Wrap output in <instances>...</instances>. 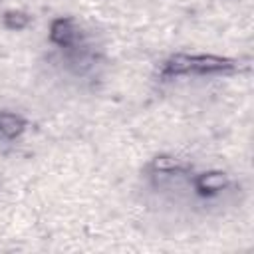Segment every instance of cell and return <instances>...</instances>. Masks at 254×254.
<instances>
[{"instance_id":"cell-1","label":"cell","mask_w":254,"mask_h":254,"mask_svg":"<svg viewBox=\"0 0 254 254\" xmlns=\"http://www.w3.org/2000/svg\"><path fill=\"white\" fill-rule=\"evenodd\" d=\"M232 67H234V64L230 60H226V58L179 54V56L171 58L165 64V73H171V75H181V73H218V71H228Z\"/></svg>"},{"instance_id":"cell-2","label":"cell","mask_w":254,"mask_h":254,"mask_svg":"<svg viewBox=\"0 0 254 254\" xmlns=\"http://www.w3.org/2000/svg\"><path fill=\"white\" fill-rule=\"evenodd\" d=\"M50 36H52V40H54L58 46H62V48L73 46V44L77 42V38H79L77 28L73 26V22H71V20H64V18H60V20H56V22L52 24Z\"/></svg>"},{"instance_id":"cell-3","label":"cell","mask_w":254,"mask_h":254,"mask_svg":"<svg viewBox=\"0 0 254 254\" xmlns=\"http://www.w3.org/2000/svg\"><path fill=\"white\" fill-rule=\"evenodd\" d=\"M228 185V177L224 173H204L196 179V190L200 194H212L222 190Z\"/></svg>"},{"instance_id":"cell-4","label":"cell","mask_w":254,"mask_h":254,"mask_svg":"<svg viewBox=\"0 0 254 254\" xmlns=\"http://www.w3.org/2000/svg\"><path fill=\"white\" fill-rule=\"evenodd\" d=\"M26 123L22 117L14 115V113H0V133L8 139L12 137H18L22 131H24Z\"/></svg>"},{"instance_id":"cell-5","label":"cell","mask_w":254,"mask_h":254,"mask_svg":"<svg viewBox=\"0 0 254 254\" xmlns=\"http://www.w3.org/2000/svg\"><path fill=\"white\" fill-rule=\"evenodd\" d=\"M4 22H6L8 28L20 30V28H24V26L30 22V18H28L26 14H22V12H8V14L4 16Z\"/></svg>"}]
</instances>
